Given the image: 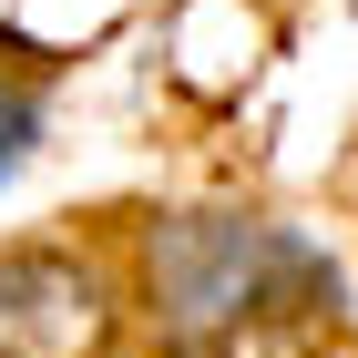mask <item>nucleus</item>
Returning a JSON list of instances; mask_svg holds the SVG:
<instances>
[{"instance_id": "7ed1b4c3", "label": "nucleus", "mask_w": 358, "mask_h": 358, "mask_svg": "<svg viewBox=\"0 0 358 358\" xmlns=\"http://www.w3.org/2000/svg\"><path fill=\"white\" fill-rule=\"evenodd\" d=\"M41 154V83H0V185H21Z\"/></svg>"}, {"instance_id": "f257e3e1", "label": "nucleus", "mask_w": 358, "mask_h": 358, "mask_svg": "<svg viewBox=\"0 0 358 358\" xmlns=\"http://www.w3.org/2000/svg\"><path fill=\"white\" fill-rule=\"evenodd\" d=\"M143 287H154V328L174 348H215V338L256 328V317H317L348 297V276L317 236L246 205H185L154 215L143 236Z\"/></svg>"}, {"instance_id": "f03ea898", "label": "nucleus", "mask_w": 358, "mask_h": 358, "mask_svg": "<svg viewBox=\"0 0 358 358\" xmlns=\"http://www.w3.org/2000/svg\"><path fill=\"white\" fill-rule=\"evenodd\" d=\"M103 338V307H92V276L52 246L0 256V358H92Z\"/></svg>"}]
</instances>
